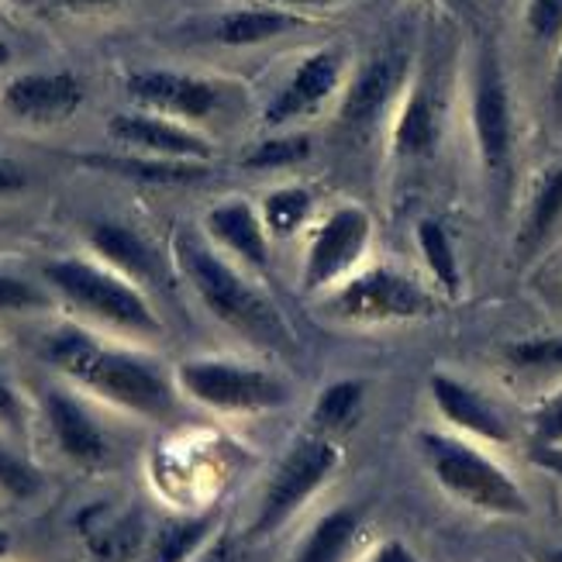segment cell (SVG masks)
<instances>
[{"mask_svg": "<svg viewBox=\"0 0 562 562\" xmlns=\"http://www.w3.org/2000/svg\"><path fill=\"white\" fill-rule=\"evenodd\" d=\"M546 562H562V549H552V552H546Z\"/></svg>", "mask_w": 562, "mask_h": 562, "instance_id": "obj_44", "label": "cell"}, {"mask_svg": "<svg viewBox=\"0 0 562 562\" xmlns=\"http://www.w3.org/2000/svg\"><path fill=\"white\" fill-rule=\"evenodd\" d=\"M24 183H29V177H24V169L11 159L0 156V193H14L21 190Z\"/></svg>", "mask_w": 562, "mask_h": 562, "instance_id": "obj_38", "label": "cell"}, {"mask_svg": "<svg viewBox=\"0 0 562 562\" xmlns=\"http://www.w3.org/2000/svg\"><path fill=\"white\" fill-rule=\"evenodd\" d=\"M38 491H42L38 470L0 438V494H8L14 501H32Z\"/></svg>", "mask_w": 562, "mask_h": 562, "instance_id": "obj_29", "label": "cell"}, {"mask_svg": "<svg viewBox=\"0 0 562 562\" xmlns=\"http://www.w3.org/2000/svg\"><path fill=\"white\" fill-rule=\"evenodd\" d=\"M0 428L4 431H21L24 428V404L18 386L8 373V362L0 356Z\"/></svg>", "mask_w": 562, "mask_h": 562, "instance_id": "obj_34", "label": "cell"}, {"mask_svg": "<svg viewBox=\"0 0 562 562\" xmlns=\"http://www.w3.org/2000/svg\"><path fill=\"white\" fill-rule=\"evenodd\" d=\"M404 72H407V59L404 53H380L366 63L356 80L341 101L338 121L346 132H366L373 128V121L383 114V108L394 101V93L404 83Z\"/></svg>", "mask_w": 562, "mask_h": 562, "instance_id": "obj_14", "label": "cell"}, {"mask_svg": "<svg viewBox=\"0 0 562 562\" xmlns=\"http://www.w3.org/2000/svg\"><path fill=\"white\" fill-rule=\"evenodd\" d=\"M359 531V510L356 507H335L317 521L301 549L290 562H346Z\"/></svg>", "mask_w": 562, "mask_h": 562, "instance_id": "obj_22", "label": "cell"}, {"mask_svg": "<svg viewBox=\"0 0 562 562\" xmlns=\"http://www.w3.org/2000/svg\"><path fill=\"white\" fill-rule=\"evenodd\" d=\"M90 249L104 259V266H111L121 277H128L132 283H156L162 277L153 246L128 225L117 222L90 225Z\"/></svg>", "mask_w": 562, "mask_h": 562, "instance_id": "obj_19", "label": "cell"}, {"mask_svg": "<svg viewBox=\"0 0 562 562\" xmlns=\"http://www.w3.org/2000/svg\"><path fill=\"white\" fill-rule=\"evenodd\" d=\"M83 104V83L72 72H24L4 90V108L29 125H59Z\"/></svg>", "mask_w": 562, "mask_h": 562, "instance_id": "obj_13", "label": "cell"}, {"mask_svg": "<svg viewBox=\"0 0 562 562\" xmlns=\"http://www.w3.org/2000/svg\"><path fill=\"white\" fill-rule=\"evenodd\" d=\"M111 138L121 142L125 149H135L138 156H156V159H183V162H207L211 159V142L198 132L177 125L173 117H162L153 111L138 114H114L108 125Z\"/></svg>", "mask_w": 562, "mask_h": 562, "instance_id": "obj_11", "label": "cell"}, {"mask_svg": "<svg viewBox=\"0 0 562 562\" xmlns=\"http://www.w3.org/2000/svg\"><path fill=\"white\" fill-rule=\"evenodd\" d=\"M311 153V138L307 135H283V138H270L256 145V149L246 156L249 169H280V166H293L307 159Z\"/></svg>", "mask_w": 562, "mask_h": 562, "instance_id": "obj_31", "label": "cell"}, {"mask_svg": "<svg viewBox=\"0 0 562 562\" xmlns=\"http://www.w3.org/2000/svg\"><path fill=\"white\" fill-rule=\"evenodd\" d=\"M173 256L187 283L201 297V304L225 328L238 331L241 338L256 341L262 349L286 352L293 346V335L283 322V314L273 307V301L266 297V293H259L238 270H232L201 235H193L187 228L177 232Z\"/></svg>", "mask_w": 562, "mask_h": 562, "instance_id": "obj_2", "label": "cell"}, {"mask_svg": "<svg viewBox=\"0 0 562 562\" xmlns=\"http://www.w3.org/2000/svg\"><path fill=\"white\" fill-rule=\"evenodd\" d=\"M366 241H370V217L362 207H338L322 232L314 235L307 262H304V290H322L346 277L362 259Z\"/></svg>", "mask_w": 562, "mask_h": 562, "instance_id": "obj_9", "label": "cell"}, {"mask_svg": "<svg viewBox=\"0 0 562 562\" xmlns=\"http://www.w3.org/2000/svg\"><path fill=\"white\" fill-rule=\"evenodd\" d=\"M418 449L428 462L431 476L449 497L470 504L476 510H486V515H497V518H525L531 510L515 476H507L497 462L486 452H480L476 446L462 442L456 435L422 431Z\"/></svg>", "mask_w": 562, "mask_h": 562, "instance_id": "obj_3", "label": "cell"}, {"mask_svg": "<svg viewBox=\"0 0 562 562\" xmlns=\"http://www.w3.org/2000/svg\"><path fill=\"white\" fill-rule=\"evenodd\" d=\"M42 411L48 431H53L59 452L77 462V467L97 470L111 459V438L101 428V422L93 418V411L63 386H48L42 397Z\"/></svg>", "mask_w": 562, "mask_h": 562, "instance_id": "obj_10", "label": "cell"}, {"mask_svg": "<svg viewBox=\"0 0 562 562\" xmlns=\"http://www.w3.org/2000/svg\"><path fill=\"white\" fill-rule=\"evenodd\" d=\"M38 307H48V293H42L29 280L0 273V311H38Z\"/></svg>", "mask_w": 562, "mask_h": 562, "instance_id": "obj_32", "label": "cell"}, {"mask_svg": "<svg viewBox=\"0 0 562 562\" xmlns=\"http://www.w3.org/2000/svg\"><path fill=\"white\" fill-rule=\"evenodd\" d=\"M217 535V515L166 518L142 549V562H190Z\"/></svg>", "mask_w": 562, "mask_h": 562, "instance_id": "obj_20", "label": "cell"}, {"mask_svg": "<svg viewBox=\"0 0 562 562\" xmlns=\"http://www.w3.org/2000/svg\"><path fill=\"white\" fill-rule=\"evenodd\" d=\"M504 359L515 370L528 373H559L562 370V338H531V341H515L507 346Z\"/></svg>", "mask_w": 562, "mask_h": 562, "instance_id": "obj_30", "label": "cell"}, {"mask_svg": "<svg viewBox=\"0 0 562 562\" xmlns=\"http://www.w3.org/2000/svg\"><path fill=\"white\" fill-rule=\"evenodd\" d=\"M431 311H435V301L428 293L394 270L362 273L322 304V314H328L331 322H341V325L414 322V317H428Z\"/></svg>", "mask_w": 562, "mask_h": 562, "instance_id": "obj_7", "label": "cell"}, {"mask_svg": "<svg viewBox=\"0 0 562 562\" xmlns=\"http://www.w3.org/2000/svg\"><path fill=\"white\" fill-rule=\"evenodd\" d=\"M449 4H470V0H449Z\"/></svg>", "mask_w": 562, "mask_h": 562, "instance_id": "obj_45", "label": "cell"}, {"mask_svg": "<svg viewBox=\"0 0 562 562\" xmlns=\"http://www.w3.org/2000/svg\"><path fill=\"white\" fill-rule=\"evenodd\" d=\"M11 63V48L4 45V38H0V66H8Z\"/></svg>", "mask_w": 562, "mask_h": 562, "instance_id": "obj_42", "label": "cell"}, {"mask_svg": "<svg viewBox=\"0 0 562 562\" xmlns=\"http://www.w3.org/2000/svg\"><path fill=\"white\" fill-rule=\"evenodd\" d=\"M207 235L225 246L232 256H238L252 270L270 266V241H266V222L246 201H225L211 207L207 214Z\"/></svg>", "mask_w": 562, "mask_h": 562, "instance_id": "obj_18", "label": "cell"}, {"mask_svg": "<svg viewBox=\"0 0 562 562\" xmlns=\"http://www.w3.org/2000/svg\"><path fill=\"white\" fill-rule=\"evenodd\" d=\"M370 562H422L418 555H414L404 542H397V539H386L373 555H370Z\"/></svg>", "mask_w": 562, "mask_h": 562, "instance_id": "obj_37", "label": "cell"}, {"mask_svg": "<svg viewBox=\"0 0 562 562\" xmlns=\"http://www.w3.org/2000/svg\"><path fill=\"white\" fill-rule=\"evenodd\" d=\"M431 401L438 407V414L459 431H467L473 438H483V442H510V428L501 418V411L486 401L483 394H476L473 386L459 383L446 373H435L431 376Z\"/></svg>", "mask_w": 562, "mask_h": 562, "instance_id": "obj_15", "label": "cell"}, {"mask_svg": "<svg viewBox=\"0 0 562 562\" xmlns=\"http://www.w3.org/2000/svg\"><path fill=\"white\" fill-rule=\"evenodd\" d=\"M48 4H59V8H69V11H97V8L125 4V0H48Z\"/></svg>", "mask_w": 562, "mask_h": 562, "instance_id": "obj_39", "label": "cell"}, {"mask_svg": "<svg viewBox=\"0 0 562 562\" xmlns=\"http://www.w3.org/2000/svg\"><path fill=\"white\" fill-rule=\"evenodd\" d=\"M8 546H11V535H8V531H0V555L8 552Z\"/></svg>", "mask_w": 562, "mask_h": 562, "instance_id": "obj_43", "label": "cell"}, {"mask_svg": "<svg viewBox=\"0 0 562 562\" xmlns=\"http://www.w3.org/2000/svg\"><path fill=\"white\" fill-rule=\"evenodd\" d=\"M366 386L359 380H338L314 401V431H346L362 414Z\"/></svg>", "mask_w": 562, "mask_h": 562, "instance_id": "obj_25", "label": "cell"}, {"mask_svg": "<svg viewBox=\"0 0 562 562\" xmlns=\"http://www.w3.org/2000/svg\"><path fill=\"white\" fill-rule=\"evenodd\" d=\"M42 356L53 370L121 411H132L138 418L153 422L173 418V380L149 356L108 346V341L77 325H59L56 331H48L42 341Z\"/></svg>", "mask_w": 562, "mask_h": 562, "instance_id": "obj_1", "label": "cell"}, {"mask_svg": "<svg viewBox=\"0 0 562 562\" xmlns=\"http://www.w3.org/2000/svg\"><path fill=\"white\" fill-rule=\"evenodd\" d=\"M338 77H341V63L335 53L307 56L297 69H293L286 87L273 97V104L266 108V121H270V125H283V121H293V117L314 111L317 104L328 101L335 93Z\"/></svg>", "mask_w": 562, "mask_h": 562, "instance_id": "obj_17", "label": "cell"}, {"mask_svg": "<svg viewBox=\"0 0 562 562\" xmlns=\"http://www.w3.org/2000/svg\"><path fill=\"white\" fill-rule=\"evenodd\" d=\"M552 90H555V97L562 101V53H559V63H555V77H552Z\"/></svg>", "mask_w": 562, "mask_h": 562, "instance_id": "obj_40", "label": "cell"}, {"mask_svg": "<svg viewBox=\"0 0 562 562\" xmlns=\"http://www.w3.org/2000/svg\"><path fill=\"white\" fill-rule=\"evenodd\" d=\"M528 32L542 42L562 35V0H528Z\"/></svg>", "mask_w": 562, "mask_h": 562, "instance_id": "obj_33", "label": "cell"}, {"mask_svg": "<svg viewBox=\"0 0 562 562\" xmlns=\"http://www.w3.org/2000/svg\"><path fill=\"white\" fill-rule=\"evenodd\" d=\"M273 4H286V8H293V4H331V0H273Z\"/></svg>", "mask_w": 562, "mask_h": 562, "instance_id": "obj_41", "label": "cell"}, {"mask_svg": "<svg viewBox=\"0 0 562 562\" xmlns=\"http://www.w3.org/2000/svg\"><path fill=\"white\" fill-rule=\"evenodd\" d=\"M45 283L83 317L104 322L132 335H159V314L145 301L138 283L114 273L111 266L90 259H53L45 262Z\"/></svg>", "mask_w": 562, "mask_h": 562, "instance_id": "obj_4", "label": "cell"}, {"mask_svg": "<svg viewBox=\"0 0 562 562\" xmlns=\"http://www.w3.org/2000/svg\"><path fill=\"white\" fill-rule=\"evenodd\" d=\"M297 18L286 14V11H232L225 14L222 21H217V42L222 45H259V42H270L283 32H293L297 29Z\"/></svg>", "mask_w": 562, "mask_h": 562, "instance_id": "obj_24", "label": "cell"}, {"mask_svg": "<svg viewBox=\"0 0 562 562\" xmlns=\"http://www.w3.org/2000/svg\"><path fill=\"white\" fill-rule=\"evenodd\" d=\"M338 459H341V452L331 442V435H325V431L301 435L280 459V467L273 470L270 483H266L259 510L249 528L252 539H266V535L280 531L331 480V473L338 470Z\"/></svg>", "mask_w": 562, "mask_h": 562, "instance_id": "obj_5", "label": "cell"}, {"mask_svg": "<svg viewBox=\"0 0 562 562\" xmlns=\"http://www.w3.org/2000/svg\"><path fill=\"white\" fill-rule=\"evenodd\" d=\"M128 93L135 101L162 117L201 121L217 108V87L173 69H142L128 77Z\"/></svg>", "mask_w": 562, "mask_h": 562, "instance_id": "obj_12", "label": "cell"}, {"mask_svg": "<svg viewBox=\"0 0 562 562\" xmlns=\"http://www.w3.org/2000/svg\"><path fill=\"white\" fill-rule=\"evenodd\" d=\"M418 246H422V256L428 262L431 277L438 280L449 297H456L459 286H462V273H459V259H456V249L446 235V228L438 222H422L418 225Z\"/></svg>", "mask_w": 562, "mask_h": 562, "instance_id": "obj_26", "label": "cell"}, {"mask_svg": "<svg viewBox=\"0 0 562 562\" xmlns=\"http://www.w3.org/2000/svg\"><path fill=\"white\" fill-rule=\"evenodd\" d=\"M77 528L97 562H125L145 549V525L138 510L97 504L77 518Z\"/></svg>", "mask_w": 562, "mask_h": 562, "instance_id": "obj_16", "label": "cell"}, {"mask_svg": "<svg viewBox=\"0 0 562 562\" xmlns=\"http://www.w3.org/2000/svg\"><path fill=\"white\" fill-rule=\"evenodd\" d=\"M473 128L486 173L501 177L510 162V97L494 48H483L473 83Z\"/></svg>", "mask_w": 562, "mask_h": 562, "instance_id": "obj_8", "label": "cell"}, {"mask_svg": "<svg viewBox=\"0 0 562 562\" xmlns=\"http://www.w3.org/2000/svg\"><path fill=\"white\" fill-rule=\"evenodd\" d=\"M177 386L190 401L211 411L256 414L277 411L290 401V386L277 376L228 359H187L177 366Z\"/></svg>", "mask_w": 562, "mask_h": 562, "instance_id": "obj_6", "label": "cell"}, {"mask_svg": "<svg viewBox=\"0 0 562 562\" xmlns=\"http://www.w3.org/2000/svg\"><path fill=\"white\" fill-rule=\"evenodd\" d=\"M559 217H562V166L552 169V173L542 180L539 193H535L531 211L521 228V249H535L539 241H546Z\"/></svg>", "mask_w": 562, "mask_h": 562, "instance_id": "obj_27", "label": "cell"}, {"mask_svg": "<svg viewBox=\"0 0 562 562\" xmlns=\"http://www.w3.org/2000/svg\"><path fill=\"white\" fill-rule=\"evenodd\" d=\"M531 428H535V438H539L542 446H559L562 442V390L539 407Z\"/></svg>", "mask_w": 562, "mask_h": 562, "instance_id": "obj_35", "label": "cell"}, {"mask_svg": "<svg viewBox=\"0 0 562 562\" xmlns=\"http://www.w3.org/2000/svg\"><path fill=\"white\" fill-rule=\"evenodd\" d=\"M190 562H246V549H241L232 535H214L207 549Z\"/></svg>", "mask_w": 562, "mask_h": 562, "instance_id": "obj_36", "label": "cell"}, {"mask_svg": "<svg viewBox=\"0 0 562 562\" xmlns=\"http://www.w3.org/2000/svg\"><path fill=\"white\" fill-rule=\"evenodd\" d=\"M311 211V193L304 187H280L262 201V222L277 235H290L293 228L304 225Z\"/></svg>", "mask_w": 562, "mask_h": 562, "instance_id": "obj_28", "label": "cell"}, {"mask_svg": "<svg viewBox=\"0 0 562 562\" xmlns=\"http://www.w3.org/2000/svg\"><path fill=\"white\" fill-rule=\"evenodd\" d=\"M87 162L138 183H193L207 177V162L156 159V156H87Z\"/></svg>", "mask_w": 562, "mask_h": 562, "instance_id": "obj_23", "label": "cell"}, {"mask_svg": "<svg viewBox=\"0 0 562 562\" xmlns=\"http://www.w3.org/2000/svg\"><path fill=\"white\" fill-rule=\"evenodd\" d=\"M438 135H442L438 101L428 83H418L411 90L407 104L394 125V149H397V156L425 159L438 149Z\"/></svg>", "mask_w": 562, "mask_h": 562, "instance_id": "obj_21", "label": "cell"}]
</instances>
